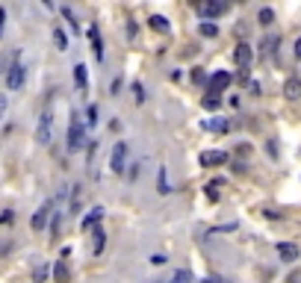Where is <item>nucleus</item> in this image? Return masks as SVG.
Returning <instances> with one entry per match:
<instances>
[{
  "label": "nucleus",
  "instance_id": "25",
  "mask_svg": "<svg viewBox=\"0 0 301 283\" xmlns=\"http://www.w3.org/2000/svg\"><path fill=\"white\" fill-rule=\"evenodd\" d=\"M47 281V266L41 263V266H35V272H33V283H44Z\"/></svg>",
  "mask_w": 301,
  "mask_h": 283
},
{
  "label": "nucleus",
  "instance_id": "6",
  "mask_svg": "<svg viewBox=\"0 0 301 283\" xmlns=\"http://www.w3.org/2000/svg\"><path fill=\"white\" fill-rule=\"evenodd\" d=\"M198 162H201L204 168H219V165L228 162V154H225V151H204V154L198 157Z\"/></svg>",
  "mask_w": 301,
  "mask_h": 283
},
{
  "label": "nucleus",
  "instance_id": "17",
  "mask_svg": "<svg viewBox=\"0 0 301 283\" xmlns=\"http://www.w3.org/2000/svg\"><path fill=\"white\" fill-rule=\"evenodd\" d=\"M157 192H160V195H168V192H171V186H168V174H166V165L157 171Z\"/></svg>",
  "mask_w": 301,
  "mask_h": 283
},
{
  "label": "nucleus",
  "instance_id": "30",
  "mask_svg": "<svg viewBox=\"0 0 301 283\" xmlns=\"http://www.w3.org/2000/svg\"><path fill=\"white\" fill-rule=\"evenodd\" d=\"M204 283H231V281H225V278H219V275H210V278H204Z\"/></svg>",
  "mask_w": 301,
  "mask_h": 283
},
{
  "label": "nucleus",
  "instance_id": "11",
  "mask_svg": "<svg viewBox=\"0 0 301 283\" xmlns=\"http://www.w3.org/2000/svg\"><path fill=\"white\" fill-rule=\"evenodd\" d=\"M89 41H92L95 59H98V62H103V38H100V30H98V27H92V30H89Z\"/></svg>",
  "mask_w": 301,
  "mask_h": 283
},
{
  "label": "nucleus",
  "instance_id": "16",
  "mask_svg": "<svg viewBox=\"0 0 301 283\" xmlns=\"http://www.w3.org/2000/svg\"><path fill=\"white\" fill-rule=\"evenodd\" d=\"M151 30H157V32H168L171 30V24H168V18H163V15H151Z\"/></svg>",
  "mask_w": 301,
  "mask_h": 283
},
{
  "label": "nucleus",
  "instance_id": "29",
  "mask_svg": "<svg viewBox=\"0 0 301 283\" xmlns=\"http://www.w3.org/2000/svg\"><path fill=\"white\" fill-rule=\"evenodd\" d=\"M0 221H3V224H12V221H15V216H12V210H6V213L0 216Z\"/></svg>",
  "mask_w": 301,
  "mask_h": 283
},
{
  "label": "nucleus",
  "instance_id": "5",
  "mask_svg": "<svg viewBox=\"0 0 301 283\" xmlns=\"http://www.w3.org/2000/svg\"><path fill=\"white\" fill-rule=\"evenodd\" d=\"M195 12H198L204 21H216L219 15H225V12H228V3H198V6H195Z\"/></svg>",
  "mask_w": 301,
  "mask_h": 283
},
{
  "label": "nucleus",
  "instance_id": "7",
  "mask_svg": "<svg viewBox=\"0 0 301 283\" xmlns=\"http://www.w3.org/2000/svg\"><path fill=\"white\" fill-rule=\"evenodd\" d=\"M50 216H53V201H47V204H41V207L35 210V216H33V230H44L47 221H50Z\"/></svg>",
  "mask_w": 301,
  "mask_h": 283
},
{
  "label": "nucleus",
  "instance_id": "15",
  "mask_svg": "<svg viewBox=\"0 0 301 283\" xmlns=\"http://www.w3.org/2000/svg\"><path fill=\"white\" fill-rule=\"evenodd\" d=\"M53 281L68 283V263H65V260H56V266H53Z\"/></svg>",
  "mask_w": 301,
  "mask_h": 283
},
{
  "label": "nucleus",
  "instance_id": "20",
  "mask_svg": "<svg viewBox=\"0 0 301 283\" xmlns=\"http://www.w3.org/2000/svg\"><path fill=\"white\" fill-rule=\"evenodd\" d=\"M201 35H207V38H216L219 35V27H216V21H201Z\"/></svg>",
  "mask_w": 301,
  "mask_h": 283
},
{
  "label": "nucleus",
  "instance_id": "26",
  "mask_svg": "<svg viewBox=\"0 0 301 283\" xmlns=\"http://www.w3.org/2000/svg\"><path fill=\"white\" fill-rule=\"evenodd\" d=\"M86 121H89V127H95V124H98V103H92V106L86 109Z\"/></svg>",
  "mask_w": 301,
  "mask_h": 283
},
{
  "label": "nucleus",
  "instance_id": "13",
  "mask_svg": "<svg viewBox=\"0 0 301 283\" xmlns=\"http://www.w3.org/2000/svg\"><path fill=\"white\" fill-rule=\"evenodd\" d=\"M100 219H103V207H95L86 219H83V230H89V227H98L100 224Z\"/></svg>",
  "mask_w": 301,
  "mask_h": 283
},
{
  "label": "nucleus",
  "instance_id": "18",
  "mask_svg": "<svg viewBox=\"0 0 301 283\" xmlns=\"http://www.w3.org/2000/svg\"><path fill=\"white\" fill-rule=\"evenodd\" d=\"M204 127H207V130H213V133H228V130H231V124H228L225 118H213V121H204Z\"/></svg>",
  "mask_w": 301,
  "mask_h": 283
},
{
  "label": "nucleus",
  "instance_id": "4",
  "mask_svg": "<svg viewBox=\"0 0 301 283\" xmlns=\"http://www.w3.org/2000/svg\"><path fill=\"white\" fill-rule=\"evenodd\" d=\"M231 83H234V74H231V71H213V77H210V92H207V94H222Z\"/></svg>",
  "mask_w": 301,
  "mask_h": 283
},
{
  "label": "nucleus",
  "instance_id": "10",
  "mask_svg": "<svg viewBox=\"0 0 301 283\" xmlns=\"http://www.w3.org/2000/svg\"><path fill=\"white\" fill-rule=\"evenodd\" d=\"M6 86H9V89H24V68H21L18 62L6 71Z\"/></svg>",
  "mask_w": 301,
  "mask_h": 283
},
{
  "label": "nucleus",
  "instance_id": "23",
  "mask_svg": "<svg viewBox=\"0 0 301 283\" xmlns=\"http://www.w3.org/2000/svg\"><path fill=\"white\" fill-rule=\"evenodd\" d=\"M168 283H195V278H192L189 269H180V272H174V278H171Z\"/></svg>",
  "mask_w": 301,
  "mask_h": 283
},
{
  "label": "nucleus",
  "instance_id": "3",
  "mask_svg": "<svg viewBox=\"0 0 301 283\" xmlns=\"http://www.w3.org/2000/svg\"><path fill=\"white\" fill-rule=\"evenodd\" d=\"M127 151H130V145H127V142H118V145L112 148L109 168H112L115 174H124V168H127Z\"/></svg>",
  "mask_w": 301,
  "mask_h": 283
},
{
  "label": "nucleus",
  "instance_id": "32",
  "mask_svg": "<svg viewBox=\"0 0 301 283\" xmlns=\"http://www.w3.org/2000/svg\"><path fill=\"white\" fill-rule=\"evenodd\" d=\"M3 21H6V12L0 9V35H3Z\"/></svg>",
  "mask_w": 301,
  "mask_h": 283
},
{
  "label": "nucleus",
  "instance_id": "24",
  "mask_svg": "<svg viewBox=\"0 0 301 283\" xmlns=\"http://www.w3.org/2000/svg\"><path fill=\"white\" fill-rule=\"evenodd\" d=\"M201 106H204V109H213V112H216V109L222 106V97H219V94H207V97L201 100Z\"/></svg>",
  "mask_w": 301,
  "mask_h": 283
},
{
  "label": "nucleus",
  "instance_id": "22",
  "mask_svg": "<svg viewBox=\"0 0 301 283\" xmlns=\"http://www.w3.org/2000/svg\"><path fill=\"white\" fill-rule=\"evenodd\" d=\"M53 44L59 47V50H68V35H65V30H53Z\"/></svg>",
  "mask_w": 301,
  "mask_h": 283
},
{
  "label": "nucleus",
  "instance_id": "12",
  "mask_svg": "<svg viewBox=\"0 0 301 283\" xmlns=\"http://www.w3.org/2000/svg\"><path fill=\"white\" fill-rule=\"evenodd\" d=\"M284 97H287V100H299L301 97V80L299 77H290V80L284 83Z\"/></svg>",
  "mask_w": 301,
  "mask_h": 283
},
{
  "label": "nucleus",
  "instance_id": "2",
  "mask_svg": "<svg viewBox=\"0 0 301 283\" xmlns=\"http://www.w3.org/2000/svg\"><path fill=\"white\" fill-rule=\"evenodd\" d=\"M50 136H53V115L41 112L38 115V127H35V142L38 145H50Z\"/></svg>",
  "mask_w": 301,
  "mask_h": 283
},
{
  "label": "nucleus",
  "instance_id": "34",
  "mask_svg": "<svg viewBox=\"0 0 301 283\" xmlns=\"http://www.w3.org/2000/svg\"><path fill=\"white\" fill-rule=\"evenodd\" d=\"M3 109H6V100H3V97H0V115H3Z\"/></svg>",
  "mask_w": 301,
  "mask_h": 283
},
{
  "label": "nucleus",
  "instance_id": "8",
  "mask_svg": "<svg viewBox=\"0 0 301 283\" xmlns=\"http://www.w3.org/2000/svg\"><path fill=\"white\" fill-rule=\"evenodd\" d=\"M234 59H236V65H239V68H248V65H251V59H254L251 44H248V41H239V44L234 47Z\"/></svg>",
  "mask_w": 301,
  "mask_h": 283
},
{
  "label": "nucleus",
  "instance_id": "33",
  "mask_svg": "<svg viewBox=\"0 0 301 283\" xmlns=\"http://www.w3.org/2000/svg\"><path fill=\"white\" fill-rule=\"evenodd\" d=\"M296 56L301 59V38H296Z\"/></svg>",
  "mask_w": 301,
  "mask_h": 283
},
{
  "label": "nucleus",
  "instance_id": "21",
  "mask_svg": "<svg viewBox=\"0 0 301 283\" xmlns=\"http://www.w3.org/2000/svg\"><path fill=\"white\" fill-rule=\"evenodd\" d=\"M257 21H260V27H269V24L275 21V12H272L269 6H263V9L257 12Z\"/></svg>",
  "mask_w": 301,
  "mask_h": 283
},
{
  "label": "nucleus",
  "instance_id": "1",
  "mask_svg": "<svg viewBox=\"0 0 301 283\" xmlns=\"http://www.w3.org/2000/svg\"><path fill=\"white\" fill-rule=\"evenodd\" d=\"M65 148H68V154H80L86 145H89V139H86V127H83V121L77 118V115H71V124H68V133H65Z\"/></svg>",
  "mask_w": 301,
  "mask_h": 283
},
{
  "label": "nucleus",
  "instance_id": "27",
  "mask_svg": "<svg viewBox=\"0 0 301 283\" xmlns=\"http://www.w3.org/2000/svg\"><path fill=\"white\" fill-rule=\"evenodd\" d=\"M133 97H136V103H145V86L142 83H133Z\"/></svg>",
  "mask_w": 301,
  "mask_h": 283
},
{
  "label": "nucleus",
  "instance_id": "28",
  "mask_svg": "<svg viewBox=\"0 0 301 283\" xmlns=\"http://www.w3.org/2000/svg\"><path fill=\"white\" fill-rule=\"evenodd\" d=\"M151 263H154V266H166V263H168V257H166V254H154V257H151Z\"/></svg>",
  "mask_w": 301,
  "mask_h": 283
},
{
  "label": "nucleus",
  "instance_id": "19",
  "mask_svg": "<svg viewBox=\"0 0 301 283\" xmlns=\"http://www.w3.org/2000/svg\"><path fill=\"white\" fill-rule=\"evenodd\" d=\"M86 80H89L86 65H77V68H74V83H77V89H80V92H86Z\"/></svg>",
  "mask_w": 301,
  "mask_h": 283
},
{
  "label": "nucleus",
  "instance_id": "31",
  "mask_svg": "<svg viewBox=\"0 0 301 283\" xmlns=\"http://www.w3.org/2000/svg\"><path fill=\"white\" fill-rule=\"evenodd\" d=\"M192 80H195V83H204L207 77H204V71H201V68H195V74H192Z\"/></svg>",
  "mask_w": 301,
  "mask_h": 283
},
{
  "label": "nucleus",
  "instance_id": "14",
  "mask_svg": "<svg viewBox=\"0 0 301 283\" xmlns=\"http://www.w3.org/2000/svg\"><path fill=\"white\" fill-rule=\"evenodd\" d=\"M103 245H106V233H103V227L98 224V227H95V242H92V254L98 257V254L103 251Z\"/></svg>",
  "mask_w": 301,
  "mask_h": 283
},
{
  "label": "nucleus",
  "instance_id": "9",
  "mask_svg": "<svg viewBox=\"0 0 301 283\" xmlns=\"http://www.w3.org/2000/svg\"><path fill=\"white\" fill-rule=\"evenodd\" d=\"M278 257H281L284 263H296L301 257V248L296 242H278Z\"/></svg>",
  "mask_w": 301,
  "mask_h": 283
}]
</instances>
